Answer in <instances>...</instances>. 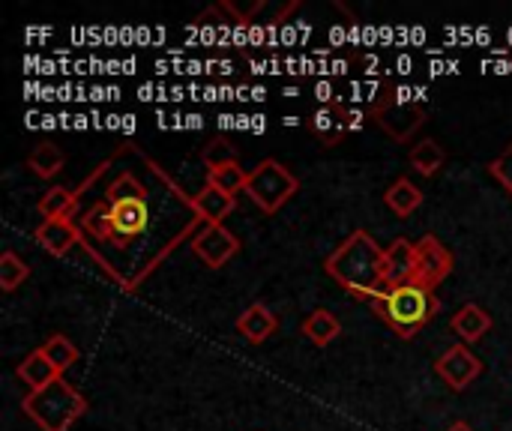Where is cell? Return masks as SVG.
Here are the masks:
<instances>
[{
	"label": "cell",
	"mask_w": 512,
	"mask_h": 431,
	"mask_svg": "<svg viewBox=\"0 0 512 431\" xmlns=\"http://www.w3.org/2000/svg\"><path fill=\"white\" fill-rule=\"evenodd\" d=\"M15 375H18V381H21L30 393H36V390H42V387L60 381V369H57L39 348L30 351V354L15 366Z\"/></svg>",
	"instance_id": "13"
},
{
	"label": "cell",
	"mask_w": 512,
	"mask_h": 431,
	"mask_svg": "<svg viewBox=\"0 0 512 431\" xmlns=\"http://www.w3.org/2000/svg\"><path fill=\"white\" fill-rule=\"evenodd\" d=\"M441 312V300L432 288L420 282H408L399 288H390L381 300H375V315L402 339H414L420 330H426L435 315Z\"/></svg>",
	"instance_id": "2"
},
{
	"label": "cell",
	"mask_w": 512,
	"mask_h": 431,
	"mask_svg": "<svg viewBox=\"0 0 512 431\" xmlns=\"http://www.w3.org/2000/svg\"><path fill=\"white\" fill-rule=\"evenodd\" d=\"M21 411L42 431H69L72 423L87 411V402L72 384L60 378L36 393H27Z\"/></svg>",
	"instance_id": "3"
},
{
	"label": "cell",
	"mask_w": 512,
	"mask_h": 431,
	"mask_svg": "<svg viewBox=\"0 0 512 431\" xmlns=\"http://www.w3.org/2000/svg\"><path fill=\"white\" fill-rule=\"evenodd\" d=\"M372 117L378 120V126L399 144H405L423 123H426V105L405 96V90L390 87L372 108Z\"/></svg>",
	"instance_id": "6"
},
{
	"label": "cell",
	"mask_w": 512,
	"mask_h": 431,
	"mask_svg": "<svg viewBox=\"0 0 512 431\" xmlns=\"http://www.w3.org/2000/svg\"><path fill=\"white\" fill-rule=\"evenodd\" d=\"M435 372L441 375L447 387L459 393V390H468L483 375V363L468 345H453L450 351L441 354V360L435 363Z\"/></svg>",
	"instance_id": "8"
},
{
	"label": "cell",
	"mask_w": 512,
	"mask_h": 431,
	"mask_svg": "<svg viewBox=\"0 0 512 431\" xmlns=\"http://www.w3.org/2000/svg\"><path fill=\"white\" fill-rule=\"evenodd\" d=\"M246 180H249V171H243V165L234 159V162H225V165H216V168H207V186L225 192V195H237V192H246Z\"/></svg>",
	"instance_id": "19"
},
{
	"label": "cell",
	"mask_w": 512,
	"mask_h": 431,
	"mask_svg": "<svg viewBox=\"0 0 512 431\" xmlns=\"http://www.w3.org/2000/svg\"><path fill=\"white\" fill-rule=\"evenodd\" d=\"M447 431H474V429H471L468 423H453V426H450Z\"/></svg>",
	"instance_id": "27"
},
{
	"label": "cell",
	"mask_w": 512,
	"mask_h": 431,
	"mask_svg": "<svg viewBox=\"0 0 512 431\" xmlns=\"http://www.w3.org/2000/svg\"><path fill=\"white\" fill-rule=\"evenodd\" d=\"M414 252H417V273H414V282L426 285V288H438L450 273H453V255L444 249V243L438 237H423L414 243Z\"/></svg>",
	"instance_id": "7"
},
{
	"label": "cell",
	"mask_w": 512,
	"mask_h": 431,
	"mask_svg": "<svg viewBox=\"0 0 512 431\" xmlns=\"http://www.w3.org/2000/svg\"><path fill=\"white\" fill-rule=\"evenodd\" d=\"M408 162H411V168H414L420 177H435V174L444 168L447 153H444V147H441L435 138H426V141H420V144L411 147Z\"/></svg>",
	"instance_id": "18"
},
{
	"label": "cell",
	"mask_w": 512,
	"mask_h": 431,
	"mask_svg": "<svg viewBox=\"0 0 512 431\" xmlns=\"http://www.w3.org/2000/svg\"><path fill=\"white\" fill-rule=\"evenodd\" d=\"M450 327H453V333L462 339V345H474V342H480V339L492 330V315H489L483 306H477V303H465V306L453 315Z\"/></svg>",
	"instance_id": "14"
},
{
	"label": "cell",
	"mask_w": 512,
	"mask_h": 431,
	"mask_svg": "<svg viewBox=\"0 0 512 431\" xmlns=\"http://www.w3.org/2000/svg\"><path fill=\"white\" fill-rule=\"evenodd\" d=\"M105 204H108V219H111V231L117 243L132 240L147 231V222H150L147 195L132 174H120V180L111 183Z\"/></svg>",
	"instance_id": "4"
},
{
	"label": "cell",
	"mask_w": 512,
	"mask_h": 431,
	"mask_svg": "<svg viewBox=\"0 0 512 431\" xmlns=\"http://www.w3.org/2000/svg\"><path fill=\"white\" fill-rule=\"evenodd\" d=\"M192 210L207 222V225H222L225 216H231L234 210V195H225L213 186H204L195 198H192Z\"/></svg>",
	"instance_id": "15"
},
{
	"label": "cell",
	"mask_w": 512,
	"mask_h": 431,
	"mask_svg": "<svg viewBox=\"0 0 512 431\" xmlns=\"http://www.w3.org/2000/svg\"><path fill=\"white\" fill-rule=\"evenodd\" d=\"M27 168H30L36 177H42V180L60 174V168H63V153H60V147H57V144H36V147L30 150V156H27Z\"/></svg>",
	"instance_id": "21"
},
{
	"label": "cell",
	"mask_w": 512,
	"mask_h": 431,
	"mask_svg": "<svg viewBox=\"0 0 512 431\" xmlns=\"http://www.w3.org/2000/svg\"><path fill=\"white\" fill-rule=\"evenodd\" d=\"M33 237L39 240V246L54 255V258H63L72 252V246L81 243V228L72 225V219H42L33 231Z\"/></svg>",
	"instance_id": "10"
},
{
	"label": "cell",
	"mask_w": 512,
	"mask_h": 431,
	"mask_svg": "<svg viewBox=\"0 0 512 431\" xmlns=\"http://www.w3.org/2000/svg\"><path fill=\"white\" fill-rule=\"evenodd\" d=\"M303 336L315 345V348H327L342 336V324L333 312L327 309H315L306 321H303Z\"/></svg>",
	"instance_id": "17"
},
{
	"label": "cell",
	"mask_w": 512,
	"mask_h": 431,
	"mask_svg": "<svg viewBox=\"0 0 512 431\" xmlns=\"http://www.w3.org/2000/svg\"><path fill=\"white\" fill-rule=\"evenodd\" d=\"M72 207H75V195L66 186H51L36 201V210H39L42 219H69Z\"/></svg>",
	"instance_id": "20"
},
{
	"label": "cell",
	"mask_w": 512,
	"mask_h": 431,
	"mask_svg": "<svg viewBox=\"0 0 512 431\" xmlns=\"http://www.w3.org/2000/svg\"><path fill=\"white\" fill-rule=\"evenodd\" d=\"M489 171H492V177H495V180L512 195V144L501 153V156H495V159L489 162Z\"/></svg>",
	"instance_id": "26"
},
{
	"label": "cell",
	"mask_w": 512,
	"mask_h": 431,
	"mask_svg": "<svg viewBox=\"0 0 512 431\" xmlns=\"http://www.w3.org/2000/svg\"><path fill=\"white\" fill-rule=\"evenodd\" d=\"M384 201H387V207H390L399 219H408L414 210H420V204H423V189H420L414 180L399 177V180L384 192Z\"/></svg>",
	"instance_id": "16"
},
{
	"label": "cell",
	"mask_w": 512,
	"mask_h": 431,
	"mask_svg": "<svg viewBox=\"0 0 512 431\" xmlns=\"http://www.w3.org/2000/svg\"><path fill=\"white\" fill-rule=\"evenodd\" d=\"M327 276L342 285L348 294L363 300H381L387 288L384 276V249L369 231H354L324 264Z\"/></svg>",
	"instance_id": "1"
},
{
	"label": "cell",
	"mask_w": 512,
	"mask_h": 431,
	"mask_svg": "<svg viewBox=\"0 0 512 431\" xmlns=\"http://www.w3.org/2000/svg\"><path fill=\"white\" fill-rule=\"evenodd\" d=\"M201 159L207 162V168H216V165L234 162V150L228 147V141H225V138H213V141H210V144L204 147Z\"/></svg>",
	"instance_id": "25"
},
{
	"label": "cell",
	"mask_w": 512,
	"mask_h": 431,
	"mask_svg": "<svg viewBox=\"0 0 512 431\" xmlns=\"http://www.w3.org/2000/svg\"><path fill=\"white\" fill-rule=\"evenodd\" d=\"M414 273H417V252H414V243H408L405 237L393 240V243L384 249V276H387V288H399V285L414 282Z\"/></svg>",
	"instance_id": "11"
},
{
	"label": "cell",
	"mask_w": 512,
	"mask_h": 431,
	"mask_svg": "<svg viewBox=\"0 0 512 431\" xmlns=\"http://www.w3.org/2000/svg\"><path fill=\"white\" fill-rule=\"evenodd\" d=\"M192 252H195L210 270H219V267H225V264L240 252V240H237L225 225H207V228L192 240Z\"/></svg>",
	"instance_id": "9"
},
{
	"label": "cell",
	"mask_w": 512,
	"mask_h": 431,
	"mask_svg": "<svg viewBox=\"0 0 512 431\" xmlns=\"http://www.w3.org/2000/svg\"><path fill=\"white\" fill-rule=\"evenodd\" d=\"M39 351H42V354H45V357L60 369V375H63L69 366H75V363H78V348H75L66 336H60V333H57V336H51L45 345H39Z\"/></svg>",
	"instance_id": "23"
},
{
	"label": "cell",
	"mask_w": 512,
	"mask_h": 431,
	"mask_svg": "<svg viewBox=\"0 0 512 431\" xmlns=\"http://www.w3.org/2000/svg\"><path fill=\"white\" fill-rule=\"evenodd\" d=\"M279 321L276 315L264 306V303H252L240 318H237V333L249 342V345H264L273 333H276Z\"/></svg>",
	"instance_id": "12"
},
{
	"label": "cell",
	"mask_w": 512,
	"mask_h": 431,
	"mask_svg": "<svg viewBox=\"0 0 512 431\" xmlns=\"http://www.w3.org/2000/svg\"><path fill=\"white\" fill-rule=\"evenodd\" d=\"M300 192V180L279 162V159H264L249 171L246 180V195L267 213H279L294 195Z\"/></svg>",
	"instance_id": "5"
},
{
	"label": "cell",
	"mask_w": 512,
	"mask_h": 431,
	"mask_svg": "<svg viewBox=\"0 0 512 431\" xmlns=\"http://www.w3.org/2000/svg\"><path fill=\"white\" fill-rule=\"evenodd\" d=\"M27 276H30V267L24 264V258H18L12 249H6V252L0 255V288H3L6 294H12L18 285L27 282Z\"/></svg>",
	"instance_id": "22"
},
{
	"label": "cell",
	"mask_w": 512,
	"mask_h": 431,
	"mask_svg": "<svg viewBox=\"0 0 512 431\" xmlns=\"http://www.w3.org/2000/svg\"><path fill=\"white\" fill-rule=\"evenodd\" d=\"M81 231H87L90 237L96 240H114V231H111V219H108V204L99 201L93 210H87L81 216Z\"/></svg>",
	"instance_id": "24"
}]
</instances>
